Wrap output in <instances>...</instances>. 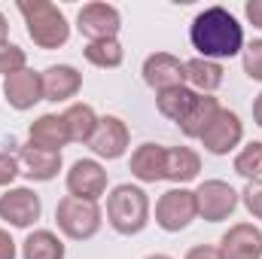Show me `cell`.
Listing matches in <instances>:
<instances>
[{
    "label": "cell",
    "instance_id": "cell-1",
    "mask_svg": "<svg viewBox=\"0 0 262 259\" xmlns=\"http://www.w3.org/2000/svg\"><path fill=\"white\" fill-rule=\"evenodd\" d=\"M189 43L198 49V58H235L238 52H244V28L226 6H207L189 25Z\"/></svg>",
    "mask_w": 262,
    "mask_h": 259
},
{
    "label": "cell",
    "instance_id": "cell-2",
    "mask_svg": "<svg viewBox=\"0 0 262 259\" xmlns=\"http://www.w3.org/2000/svg\"><path fill=\"white\" fill-rule=\"evenodd\" d=\"M15 6H18L21 18L28 25V37L34 40V46H40V49H61L70 40L67 15L52 0H18Z\"/></svg>",
    "mask_w": 262,
    "mask_h": 259
},
{
    "label": "cell",
    "instance_id": "cell-3",
    "mask_svg": "<svg viewBox=\"0 0 262 259\" xmlns=\"http://www.w3.org/2000/svg\"><path fill=\"white\" fill-rule=\"evenodd\" d=\"M107 223L119 235H140L149 223V195L143 186L119 183L107 195Z\"/></svg>",
    "mask_w": 262,
    "mask_h": 259
},
{
    "label": "cell",
    "instance_id": "cell-4",
    "mask_svg": "<svg viewBox=\"0 0 262 259\" xmlns=\"http://www.w3.org/2000/svg\"><path fill=\"white\" fill-rule=\"evenodd\" d=\"M55 223H58V232L64 238H70V241H89V238H95L101 232L104 210L98 207V201H82V198L64 195L55 204Z\"/></svg>",
    "mask_w": 262,
    "mask_h": 259
},
{
    "label": "cell",
    "instance_id": "cell-5",
    "mask_svg": "<svg viewBox=\"0 0 262 259\" xmlns=\"http://www.w3.org/2000/svg\"><path fill=\"white\" fill-rule=\"evenodd\" d=\"M198 217L195 207V192L186 186H174L156 201V223L165 232H183L192 226V220Z\"/></svg>",
    "mask_w": 262,
    "mask_h": 259
},
{
    "label": "cell",
    "instance_id": "cell-6",
    "mask_svg": "<svg viewBox=\"0 0 262 259\" xmlns=\"http://www.w3.org/2000/svg\"><path fill=\"white\" fill-rule=\"evenodd\" d=\"M195 192V207L198 217L207 220V223H223L235 213L238 201H241V192H235L226 180H204L198 183Z\"/></svg>",
    "mask_w": 262,
    "mask_h": 259
},
{
    "label": "cell",
    "instance_id": "cell-7",
    "mask_svg": "<svg viewBox=\"0 0 262 259\" xmlns=\"http://www.w3.org/2000/svg\"><path fill=\"white\" fill-rule=\"evenodd\" d=\"M76 28L79 34L95 43V40H116L119 28H122V15L113 3H104V0H92L85 3L79 12H76Z\"/></svg>",
    "mask_w": 262,
    "mask_h": 259
},
{
    "label": "cell",
    "instance_id": "cell-8",
    "mask_svg": "<svg viewBox=\"0 0 262 259\" xmlns=\"http://www.w3.org/2000/svg\"><path fill=\"white\" fill-rule=\"evenodd\" d=\"M198 140H201V146H204L210 156H229V153H235V149L241 146V140H244V122H241V116H238L235 110L220 107V113L213 116V122L207 125V131H204Z\"/></svg>",
    "mask_w": 262,
    "mask_h": 259
},
{
    "label": "cell",
    "instance_id": "cell-9",
    "mask_svg": "<svg viewBox=\"0 0 262 259\" xmlns=\"http://www.w3.org/2000/svg\"><path fill=\"white\" fill-rule=\"evenodd\" d=\"M43 213L40 195L28 186H15L0 195V220H6L12 229H31Z\"/></svg>",
    "mask_w": 262,
    "mask_h": 259
},
{
    "label": "cell",
    "instance_id": "cell-10",
    "mask_svg": "<svg viewBox=\"0 0 262 259\" xmlns=\"http://www.w3.org/2000/svg\"><path fill=\"white\" fill-rule=\"evenodd\" d=\"M107 192V171L98 159H76L67 171V195L82 201H101Z\"/></svg>",
    "mask_w": 262,
    "mask_h": 259
},
{
    "label": "cell",
    "instance_id": "cell-11",
    "mask_svg": "<svg viewBox=\"0 0 262 259\" xmlns=\"http://www.w3.org/2000/svg\"><path fill=\"white\" fill-rule=\"evenodd\" d=\"M140 73H143V82L152 92L186 85V61H180L174 52H152V55H146Z\"/></svg>",
    "mask_w": 262,
    "mask_h": 259
},
{
    "label": "cell",
    "instance_id": "cell-12",
    "mask_svg": "<svg viewBox=\"0 0 262 259\" xmlns=\"http://www.w3.org/2000/svg\"><path fill=\"white\" fill-rule=\"evenodd\" d=\"M128 143H131V131L119 116H101L95 137L89 140V149L95 153V159L113 162V159H122L125 156Z\"/></svg>",
    "mask_w": 262,
    "mask_h": 259
},
{
    "label": "cell",
    "instance_id": "cell-13",
    "mask_svg": "<svg viewBox=\"0 0 262 259\" xmlns=\"http://www.w3.org/2000/svg\"><path fill=\"white\" fill-rule=\"evenodd\" d=\"M3 98H6V104H9L12 110H18V113L31 110L34 104L43 101V73L25 67V70L6 76V82H3Z\"/></svg>",
    "mask_w": 262,
    "mask_h": 259
},
{
    "label": "cell",
    "instance_id": "cell-14",
    "mask_svg": "<svg viewBox=\"0 0 262 259\" xmlns=\"http://www.w3.org/2000/svg\"><path fill=\"white\" fill-rule=\"evenodd\" d=\"M223 259H262V229L253 223H235L220 238Z\"/></svg>",
    "mask_w": 262,
    "mask_h": 259
},
{
    "label": "cell",
    "instance_id": "cell-15",
    "mask_svg": "<svg viewBox=\"0 0 262 259\" xmlns=\"http://www.w3.org/2000/svg\"><path fill=\"white\" fill-rule=\"evenodd\" d=\"M18 165H21V174L34 183H49L58 177L61 171V153H46L34 143H21L18 146Z\"/></svg>",
    "mask_w": 262,
    "mask_h": 259
},
{
    "label": "cell",
    "instance_id": "cell-16",
    "mask_svg": "<svg viewBox=\"0 0 262 259\" xmlns=\"http://www.w3.org/2000/svg\"><path fill=\"white\" fill-rule=\"evenodd\" d=\"M28 143L40 146L46 153H61L67 143H70L64 116L61 113H43V116H37L28 125Z\"/></svg>",
    "mask_w": 262,
    "mask_h": 259
},
{
    "label": "cell",
    "instance_id": "cell-17",
    "mask_svg": "<svg viewBox=\"0 0 262 259\" xmlns=\"http://www.w3.org/2000/svg\"><path fill=\"white\" fill-rule=\"evenodd\" d=\"M79 89H82V73L73 64H52L43 70V101L61 104L76 98Z\"/></svg>",
    "mask_w": 262,
    "mask_h": 259
},
{
    "label": "cell",
    "instance_id": "cell-18",
    "mask_svg": "<svg viewBox=\"0 0 262 259\" xmlns=\"http://www.w3.org/2000/svg\"><path fill=\"white\" fill-rule=\"evenodd\" d=\"M201 174V156L192 146H165V180L186 186Z\"/></svg>",
    "mask_w": 262,
    "mask_h": 259
},
{
    "label": "cell",
    "instance_id": "cell-19",
    "mask_svg": "<svg viewBox=\"0 0 262 259\" xmlns=\"http://www.w3.org/2000/svg\"><path fill=\"white\" fill-rule=\"evenodd\" d=\"M131 177L140 183H159L165 180V146L159 143H140L131 153V165H128Z\"/></svg>",
    "mask_w": 262,
    "mask_h": 259
},
{
    "label": "cell",
    "instance_id": "cell-20",
    "mask_svg": "<svg viewBox=\"0 0 262 259\" xmlns=\"http://www.w3.org/2000/svg\"><path fill=\"white\" fill-rule=\"evenodd\" d=\"M226 79V70L220 61H207V58H189L186 61V85L198 95H213Z\"/></svg>",
    "mask_w": 262,
    "mask_h": 259
},
{
    "label": "cell",
    "instance_id": "cell-21",
    "mask_svg": "<svg viewBox=\"0 0 262 259\" xmlns=\"http://www.w3.org/2000/svg\"><path fill=\"white\" fill-rule=\"evenodd\" d=\"M61 116H64L67 134H70L73 143H89L98 131V122H101V116L95 113L92 104H70Z\"/></svg>",
    "mask_w": 262,
    "mask_h": 259
},
{
    "label": "cell",
    "instance_id": "cell-22",
    "mask_svg": "<svg viewBox=\"0 0 262 259\" xmlns=\"http://www.w3.org/2000/svg\"><path fill=\"white\" fill-rule=\"evenodd\" d=\"M64 241L52 229H34L21 241V259H64Z\"/></svg>",
    "mask_w": 262,
    "mask_h": 259
},
{
    "label": "cell",
    "instance_id": "cell-23",
    "mask_svg": "<svg viewBox=\"0 0 262 259\" xmlns=\"http://www.w3.org/2000/svg\"><path fill=\"white\" fill-rule=\"evenodd\" d=\"M220 113V101L213 98V95H198L195 98V104L189 107V113L177 122L180 125V131L186 134V137H201L204 131H207V125L213 122V116Z\"/></svg>",
    "mask_w": 262,
    "mask_h": 259
},
{
    "label": "cell",
    "instance_id": "cell-24",
    "mask_svg": "<svg viewBox=\"0 0 262 259\" xmlns=\"http://www.w3.org/2000/svg\"><path fill=\"white\" fill-rule=\"evenodd\" d=\"M195 98H198V92H192L189 85H174V89L156 92V107H159V113H162L165 119L180 122V119L189 113V107L195 104Z\"/></svg>",
    "mask_w": 262,
    "mask_h": 259
},
{
    "label": "cell",
    "instance_id": "cell-25",
    "mask_svg": "<svg viewBox=\"0 0 262 259\" xmlns=\"http://www.w3.org/2000/svg\"><path fill=\"white\" fill-rule=\"evenodd\" d=\"M82 55L92 67H104V70H113L125 61V49L119 40H95L82 49Z\"/></svg>",
    "mask_w": 262,
    "mask_h": 259
},
{
    "label": "cell",
    "instance_id": "cell-26",
    "mask_svg": "<svg viewBox=\"0 0 262 259\" xmlns=\"http://www.w3.org/2000/svg\"><path fill=\"white\" fill-rule=\"evenodd\" d=\"M235 174L244 177L247 183L262 177V140H250L247 146L238 149V156H235Z\"/></svg>",
    "mask_w": 262,
    "mask_h": 259
},
{
    "label": "cell",
    "instance_id": "cell-27",
    "mask_svg": "<svg viewBox=\"0 0 262 259\" xmlns=\"http://www.w3.org/2000/svg\"><path fill=\"white\" fill-rule=\"evenodd\" d=\"M25 67H28L25 49L15 46V43H9V40H3L0 43V76H12V73H18Z\"/></svg>",
    "mask_w": 262,
    "mask_h": 259
},
{
    "label": "cell",
    "instance_id": "cell-28",
    "mask_svg": "<svg viewBox=\"0 0 262 259\" xmlns=\"http://www.w3.org/2000/svg\"><path fill=\"white\" fill-rule=\"evenodd\" d=\"M244 73L253 82H262V40H253L244 46Z\"/></svg>",
    "mask_w": 262,
    "mask_h": 259
},
{
    "label": "cell",
    "instance_id": "cell-29",
    "mask_svg": "<svg viewBox=\"0 0 262 259\" xmlns=\"http://www.w3.org/2000/svg\"><path fill=\"white\" fill-rule=\"evenodd\" d=\"M241 201H244V207H247V213H250L253 220H262V177L259 180H250V183L244 186Z\"/></svg>",
    "mask_w": 262,
    "mask_h": 259
},
{
    "label": "cell",
    "instance_id": "cell-30",
    "mask_svg": "<svg viewBox=\"0 0 262 259\" xmlns=\"http://www.w3.org/2000/svg\"><path fill=\"white\" fill-rule=\"evenodd\" d=\"M21 174V165H18V156L12 153H3L0 149V186H12V180Z\"/></svg>",
    "mask_w": 262,
    "mask_h": 259
},
{
    "label": "cell",
    "instance_id": "cell-31",
    "mask_svg": "<svg viewBox=\"0 0 262 259\" xmlns=\"http://www.w3.org/2000/svg\"><path fill=\"white\" fill-rule=\"evenodd\" d=\"M183 259H223V253H220V247L198 244V247H192V250H186V256Z\"/></svg>",
    "mask_w": 262,
    "mask_h": 259
},
{
    "label": "cell",
    "instance_id": "cell-32",
    "mask_svg": "<svg viewBox=\"0 0 262 259\" xmlns=\"http://www.w3.org/2000/svg\"><path fill=\"white\" fill-rule=\"evenodd\" d=\"M244 15H247V21H250L253 28L262 31V0H247V3H244Z\"/></svg>",
    "mask_w": 262,
    "mask_h": 259
},
{
    "label": "cell",
    "instance_id": "cell-33",
    "mask_svg": "<svg viewBox=\"0 0 262 259\" xmlns=\"http://www.w3.org/2000/svg\"><path fill=\"white\" fill-rule=\"evenodd\" d=\"M18 256V247L12 241V235L6 229H0V259H15Z\"/></svg>",
    "mask_w": 262,
    "mask_h": 259
},
{
    "label": "cell",
    "instance_id": "cell-34",
    "mask_svg": "<svg viewBox=\"0 0 262 259\" xmlns=\"http://www.w3.org/2000/svg\"><path fill=\"white\" fill-rule=\"evenodd\" d=\"M253 122L262 128V92L253 98Z\"/></svg>",
    "mask_w": 262,
    "mask_h": 259
},
{
    "label": "cell",
    "instance_id": "cell-35",
    "mask_svg": "<svg viewBox=\"0 0 262 259\" xmlns=\"http://www.w3.org/2000/svg\"><path fill=\"white\" fill-rule=\"evenodd\" d=\"M6 34H9V25H6V15L0 12V43L6 40Z\"/></svg>",
    "mask_w": 262,
    "mask_h": 259
},
{
    "label": "cell",
    "instance_id": "cell-36",
    "mask_svg": "<svg viewBox=\"0 0 262 259\" xmlns=\"http://www.w3.org/2000/svg\"><path fill=\"white\" fill-rule=\"evenodd\" d=\"M146 259H174V256H168V253H149Z\"/></svg>",
    "mask_w": 262,
    "mask_h": 259
}]
</instances>
